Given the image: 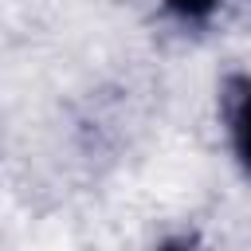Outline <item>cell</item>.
<instances>
[{
	"mask_svg": "<svg viewBox=\"0 0 251 251\" xmlns=\"http://www.w3.org/2000/svg\"><path fill=\"white\" fill-rule=\"evenodd\" d=\"M153 251H204L192 235H173V239H165V243H157Z\"/></svg>",
	"mask_w": 251,
	"mask_h": 251,
	"instance_id": "3957f363",
	"label": "cell"
},
{
	"mask_svg": "<svg viewBox=\"0 0 251 251\" xmlns=\"http://www.w3.org/2000/svg\"><path fill=\"white\" fill-rule=\"evenodd\" d=\"M227 133H231V149H235L243 173L251 176V78L231 82V98H227Z\"/></svg>",
	"mask_w": 251,
	"mask_h": 251,
	"instance_id": "6da1fadb",
	"label": "cell"
},
{
	"mask_svg": "<svg viewBox=\"0 0 251 251\" xmlns=\"http://www.w3.org/2000/svg\"><path fill=\"white\" fill-rule=\"evenodd\" d=\"M220 4L224 0H165V12L180 24H188V27H204L220 12Z\"/></svg>",
	"mask_w": 251,
	"mask_h": 251,
	"instance_id": "7a4b0ae2",
	"label": "cell"
}]
</instances>
